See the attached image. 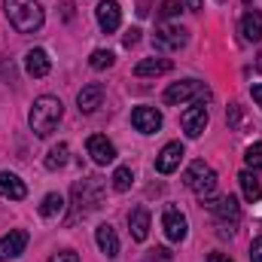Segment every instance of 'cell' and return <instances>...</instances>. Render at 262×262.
I'll list each match as a JSON object with an SVG mask.
<instances>
[{
  "instance_id": "6da1fadb",
  "label": "cell",
  "mask_w": 262,
  "mask_h": 262,
  "mask_svg": "<svg viewBox=\"0 0 262 262\" xmlns=\"http://www.w3.org/2000/svg\"><path fill=\"white\" fill-rule=\"evenodd\" d=\"M61 116H64V104L58 98H52V95H43V98L34 101V107L28 113V125H31V131L37 137H49L52 131L58 128Z\"/></svg>"
},
{
  "instance_id": "7a4b0ae2",
  "label": "cell",
  "mask_w": 262,
  "mask_h": 262,
  "mask_svg": "<svg viewBox=\"0 0 262 262\" xmlns=\"http://www.w3.org/2000/svg\"><path fill=\"white\" fill-rule=\"evenodd\" d=\"M3 12L18 34H34L43 28V6L37 0H3Z\"/></svg>"
},
{
  "instance_id": "3957f363",
  "label": "cell",
  "mask_w": 262,
  "mask_h": 262,
  "mask_svg": "<svg viewBox=\"0 0 262 262\" xmlns=\"http://www.w3.org/2000/svg\"><path fill=\"white\" fill-rule=\"evenodd\" d=\"M70 195H73V216H85V213H92L101 204V198H104V180L101 177H82V180L73 183Z\"/></svg>"
},
{
  "instance_id": "277c9868",
  "label": "cell",
  "mask_w": 262,
  "mask_h": 262,
  "mask_svg": "<svg viewBox=\"0 0 262 262\" xmlns=\"http://www.w3.org/2000/svg\"><path fill=\"white\" fill-rule=\"evenodd\" d=\"M183 183H186V189H192L195 195L207 198L213 195V189H216V183H220V177H216V171L207 165V162H192L189 168H186V174H183Z\"/></svg>"
},
{
  "instance_id": "5b68a950",
  "label": "cell",
  "mask_w": 262,
  "mask_h": 262,
  "mask_svg": "<svg viewBox=\"0 0 262 262\" xmlns=\"http://www.w3.org/2000/svg\"><path fill=\"white\" fill-rule=\"evenodd\" d=\"M186 101H195V104L210 101V89L198 79H183V82H174V85L165 89V104L177 107V104H186Z\"/></svg>"
},
{
  "instance_id": "8992f818",
  "label": "cell",
  "mask_w": 262,
  "mask_h": 262,
  "mask_svg": "<svg viewBox=\"0 0 262 262\" xmlns=\"http://www.w3.org/2000/svg\"><path fill=\"white\" fill-rule=\"evenodd\" d=\"M207 207H210V210L220 216V223H223L220 235H232V226L241 220V204H238V198L223 195V198H216V201H207Z\"/></svg>"
},
{
  "instance_id": "52a82bcc",
  "label": "cell",
  "mask_w": 262,
  "mask_h": 262,
  "mask_svg": "<svg viewBox=\"0 0 262 262\" xmlns=\"http://www.w3.org/2000/svg\"><path fill=\"white\" fill-rule=\"evenodd\" d=\"M186 43H189V31H186V28L165 25V28H159V34H156V49H162V52H177V49H183Z\"/></svg>"
},
{
  "instance_id": "ba28073f",
  "label": "cell",
  "mask_w": 262,
  "mask_h": 262,
  "mask_svg": "<svg viewBox=\"0 0 262 262\" xmlns=\"http://www.w3.org/2000/svg\"><path fill=\"white\" fill-rule=\"evenodd\" d=\"M183 156H186V149H183V143H180V140L165 143V146H162V152L156 156V171H159V174H174V171L180 168Z\"/></svg>"
},
{
  "instance_id": "9c48e42d",
  "label": "cell",
  "mask_w": 262,
  "mask_h": 262,
  "mask_svg": "<svg viewBox=\"0 0 262 262\" xmlns=\"http://www.w3.org/2000/svg\"><path fill=\"white\" fill-rule=\"evenodd\" d=\"M207 122H210V116H207V107H204V104H192V107L183 110V116H180V125L186 131V137H201L204 128H207Z\"/></svg>"
},
{
  "instance_id": "30bf717a",
  "label": "cell",
  "mask_w": 262,
  "mask_h": 262,
  "mask_svg": "<svg viewBox=\"0 0 262 262\" xmlns=\"http://www.w3.org/2000/svg\"><path fill=\"white\" fill-rule=\"evenodd\" d=\"M95 15H98V25H101L104 34H113L122 25V6L116 0H101L98 9H95Z\"/></svg>"
},
{
  "instance_id": "8fae6325",
  "label": "cell",
  "mask_w": 262,
  "mask_h": 262,
  "mask_svg": "<svg viewBox=\"0 0 262 262\" xmlns=\"http://www.w3.org/2000/svg\"><path fill=\"white\" fill-rule=\"evenodd\" d=\"M85 149H89V156H92L95 165H110V162L116 159V146H113V140H107L104 134H92V137L85 140Z\"/></svg>"
},
{
  "instance_id": "7c38bea8",
  "label": "cell",
  "mask_w": 262,
  "mask_h": 262,
  "mask_svg": "<svg viewBox=\"0 0 262 262\" xmlns=\"http://www.w3.org/2000/svg\"><path fill=\"white\" fill-rule=\"evenodd\" d=\"M162 229H165L168 241H183V238H186V232H189V223H186L183 210L168 207V210L162 213Z\"/></svg>"
},
{
  "instance_id": "4fadbf2b",
  "label": "cell",
  "mask_w": 262,
  "mask_h": 262,
  "mask_svg": "<svg viewBox=\"0 0 262 262\" xmlns=\"http://www.w3.org/2000/svg\"><path fill=\"white\" fill-rule=\"evenodd\" d=\"M131 125L140 134H156L162 128V113L156 107H134L131 110Z\"/></svg>"
},
{
  "instance_id": "5bb4252c",
  "label": "cell",
  "mask_w": 262,
  "mask_h": 262,
  "mask_svg": "<svg viewBox=\"0 0 262 262\" xmlns=\"http://www.w3.org/2000/svg\"><path fill=\"white\" fill-rule=\"evenodd\" d=\"M25 247H28V232L12 229L9 235H3V238H0V262L18 259V256L25 253Z\"/></svg>"
},
{
  "instance_id": "9a60e30c",
  "label": "cell",
  "mask_w": 262,
  "mask_h": 262,
  "mask_svg": "<svg viewBox=\"0 0 262 262\" xmlns=\"http://www.w3.org/2000/svg\"><path fill=\"white\" fill-rule=\"evenodd\" d=\"M104 101V85L101 82H89L82 85V92L76 95V104H79V113H95Z\"/></svg>"
},
{
  "instance_id": "2e32d148",
  "label": "cell",
  "mask_w": 262,
  "mask_h": 262,
  "mask_svg": "<svg viewBox=\"0 0 262 262\" xmlns=\"http://www.w3.org/2000/svg\"><path fill=\"white\" fill-rule=\"evenodd\" d=\"M25 70H28V76H34V79H43V76L52 70V61H49L46 49H31V52L25 55Z\"/></svg>"
},
{
  "instance_id": "e0dca14e",
  "label": "cell",
  "mask_w": 262,
  "mask_h": 262,
  "mask_svg": "<svg viewBox=\"0 0 262 262\" xmlns=\"http://www.w3.org/2000/svg\"><path fill=\"white\" fill-rule=\"evenodd\" d=\"M95 238H98V247H101V253H104L107 259H113V256H119V238H116V229H113L110 223H104V226H98V232H95Z\"/></svg>"
},
{
  "instance_id": "ac0fdd59",
  "label": "cell",
  "mask_w": 262,
  "mask_h": 262,
  "mask_svg": "<svg viewBox=\"0 0 262 262\" xmlns=\"http://www.w3.org/2000/svg\"><path fill=\"white\" fill-rule=\"evenodd\" d=\"M0 195L12 198V201H21V198L28 195V186L21 183V177H15L9 171H0Z\"/></svg>"
},
{
  "instance_id": "d6986e66",
  "label": "cell",
  "mask_w": 262,
  "mask_h": 262,
  "mask_svg": "<svg viewBox=\"0 0 262 262\" xmlns=\"http://www.w3.org/2000/svg\"><path fill=\"white\" fill-rule=\"evenodd\" d=\"M241 34L247 43H259L262 40V12L259 9H247L241 18Z\"/></svg>"
},
{
  "instance_id": "ffe728a7",
  "label": "cell",
  "mask_w": 262,
  "mask_h": 262,
  "mask_svg": "<svg viewBox=\"0 0 262 262\" xmlns=\"http://www.w3.org/2000/svg\"><path fill=\"white\" fill-rule=\"evenodd\" d=\"M128 229H131V238L134 241H146L149 235V210L146 207H134L128 213Z\"/></svg>"
},
{
  "instance_id": "44dd1931",
  "label": "cell",
  "mask_w": 262,
  "mask_h": 262,
  "mask_svg": "<svg viewBox=\"0 0 262 262\" xmlns=\"http://www.w3.org/2000/svg\"><path fill=\"white\" fill-rule=\"evenodd\" d=\"M174 67L171 58H143V61H137L134 64V76H162V73H168Z\"/></svg>"
},
{
  "instance_id": "7402d4cb",
  "label": "cell",
  "mask_w": 262,
  "mask_h": 262,
  "mask_svg": "<svg viewBox=\"0 0 262 262\" xmlns=\"http://www.w3.org/2000/svg\"><path fill=\"white\" fill-rule=\"evenodd\" d=\"M238 183H241V189H244V198H247V201H259L262 198V186H259V180L253 177V171L238 174Z\"/></svg>"
},
{
  "instance_id": "603a6c76",
  "label": "cell",
  "mask_w": 262,
  "mask_h": 262,
  "mask_svg": "<svg viewBox=\"0 0 262 262\" xmlns=\"http://www.w3.org/2000/svg\"><path fill=\"white\" fill-rule=\"evenodd\" d=\"M40 213H43L46 220H52V216H61V213H64V195H58V192H49V195L43 198V204H40Z\"/></svg>"
},
{
  "instance_id": "cb8c5ba5",
  "label": "cell",
  "mask_w": 262,
  "mask_h": 262,
  "mask_svg": "<svg viewBox=\"0 0 262 262\" xmlns=\"http://www.w3.org/2000/svg\"><path fill=\"white\" fill-rule=\"evenodd\" d=\"M67 152H70V149H67V143L52 146V149H49V156H46V168H49V171H58V168H64V165H67Z\"/></svg>"
},
{
  "instance_id": "d4e9b609",
  "label": "cell",
  "mask_w": 262,
  "mask_h": 262,
  "mask_svg": "<svg viewBox=\"0 0 262 262\" xmlns=\"http://www.w3.org/2000/svg\"><path fill=\"white\" fill-rule=\"evenodd\" d=\"M131 183H134V174H131L128 165L116 168V174H113V189H116V192H128Z\"/></svg>"
},
{
  "instance_id": "484cf974",
  "label": "cell",
  "mask_w": 262,
  "mask_h": 262,
  "mask_svg": "<svg viewBox=\"0 0 262 262\" xmlns=\"http://www.w3.org/2000/svg\"><path fill=\"white\" fill-rule=\"evenodd\" d=\"M116 61V55L110 52V49H95L92 52V58H89V64L95 67V70H104V67H113Z\"/></svg>"
},
{
  "instance_id": "4316f807",
  "label": "cell",
  "mask_w": 262,
  "mask_h": 262,
  "mask_svg": "<svg viewBox=\"0 0 262 262\" xmlns=\"http://www.w3.org/2000/svg\"><path fill=\"white\" fill-rule=\"evenodd\" d=\"M244 162L250 171H262V143H250L244 152Z\"/></svg>"
},
{
  "instance_id": "83f0119b",
  "label": "cell",
  "mask_w": 262,
  "mask_h": 262,
  "mask_svg": "<svg viewBox=\"0 0 262 262\" xmlns=\"http://www.w3.org/2000/svg\"><path fill=\"white\" fill-rule=\"evenodd\" d=\"M186 6H183V0H165L162 6H159V15L162 18H174V15H180Z\"/></svg>"
},
{
  "instance_id": "f1b7e54d",
  "label": "cell",
  "mask_w": 262,
  "mask_h": 262,
  "mask_svg": "<svg viewBox=\"0 0 262 262\" xmlns=\"http://www.w3.org/2000/svg\"><path fill=\"white\" fill-rule=\"evenodd\" d=\"M49 262H79V253L76 250H61V253H55Z\"/></svg>"
},
{
  "instance_id": "f546056e",
  "label": "cell",
  "mask_w": 262,
  "mask_h": 262,
  "mask_svg": "<svg viewBox=\"0 0 262 262\" xmlns=\"http://www.w3.org/2000/svg\"><path fill=\"white\" fill-rule=\"evenodd\" d=\"M250 262H262V238H253L250 244Z\"/></svg>"
},
{
  "instance_id": "4dcf8cb0",
  "label": "cell",
  "mask_w": 262,
  "mask_h": 262,
  "mask_svg": "<svg viewBox=\"0 0 262 262\" xmlns=\"http://www.w3.org/2000/svg\"><path fill=\"white\" fill-rule=\"evenodd\" d=\"M122 43H125V46H137V43H140V31H137V28H131L128 34H125V37H122Z\"/></svg>"
},
{
  "instance_id": "1f68e13d",
  "label": "cell",
  "mask_w": 262,
  "mask_h": 262,
  "mask_svg": "<svg viewBox=\"0 0 262 262\" xmlns=\"http://www.w3.org/2000/svg\"><path fill=\"white\" fill-rule=\"evenodd\" d=\"M250 95H253V101L259 104V110H262V82H256V85L250 89Z\"/></svg>"
},
{
  "instance_id": "d6a6232c",
  "label": "cell",
  "mask_w": 262,
  "mask_h": 262,
  "mask_svg": "<svg viewBox=\"0 0 262 262\" xmlns=\"http://www.w3.org/2000/svg\"><path fill=\"white\" fill-rule=\"evenodd\" d=\"M204 262H235V259H229L226 253H210V256H207Z\"/></svg>"
},
{
  "instance_id": "836d02e7",
  "label": "cell",
  "mask_w": 262,
  "mask_h": 262,
  "mask_svg": "<svg viewBox=\"0 0 262 262\" xmlns=\"http://www.w3.org/2000/svg\"><path fill=\"white\" fill-rule=\"evenodd\" d=\"M183 6H186L189 12H198V9H201V0H183Z\"/></svg>"
}]
</instances>
